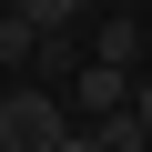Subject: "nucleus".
<instances>
[{"label": "nucleus", "instance_id": "1", "mask_svg": "<svg viewBox=\"0 0 152 152\" xmlns=\"http://www.w3.org/2000/svg\"><path fill=\"white\" fill-rule=\"evenodd\" d=\"M61 132H71V112L51 91H0V142L10 152H61Z\"/></svg>", "mask_w": 152, "mask_h": 152}, {"label": "nucleus", "instance_id": "2", "mask_svg": "<svg viewBox=\"0 0 152 152\" xmlns=\"http://www.w3.org/2000/svg\"><path fill=\"white\" fill-rule=\"evenodd\" d=\"M71 102H81V122L122 112V102H132V71H122V61H81V81H71Z\"/></svg>", "mask_w": 152, "mask_h": 152}, {"label": "nucleus", "instance_id": "3", "mask_svg": "<svg viewBox=\"0 0 152 152\" xmlns=\"http://www.w3.org/2000/svg\"><path fill=\"white\" fill-rule=\"evenodd\" d=\"M91 61H122V71H142V20H91Z\"/></svg>", "mask_w": 152, "mask_h": 152}, {"label": "nucleus", "instance_id": "4", "mask_svg": "<svg viewBox=\"0 0 152 152\" xmlns=\"http://www.w3.org/2000/svg\"><path fill=\"white\" fill-rule=\"evenodd\" d=\"M91 132H102V152H152V122H142L132 102H122V112H102Z\"/></svg>", "mask_w": 152, "mask_h": 152}, {"label": "nucleus", "instance_id": "5", "mask_svg": "<svg viewBox=\"0 0 152 152\" xmlns=\"http://www.w3.org/2000/svg\"><path fill=\"white\" fill-rule=\"evenodd\" d=\"M41 51V20H20V10H0V61H31Z\"/></svg>", "mask_w": 152, "mask_h": 152}, {"label": "nucleus", "instance_id": "6", "mask_svg": "<svg viewBox=\"0 0 152 152\" xmlns=\"http://www.w3.org/2000/svg\"><path fill=\"white\" fill-rule=\"evenodd\" d=\"M20 20H41V31H71V20H81V0H20Z\"/></svg>", "mask_w": 152, "mask_h": 152}, {"label": "nucleus", "instance_id": "7", "mask_svg": "<svg viewBox=\"0 0 152 152\" xmlns=\"http://www.w3.org/2000/svg\"><path fill=\"white\" fill-rule=\"evenodd\" d=\"M61 152H102V132H91V122H71V132H61Z\"/></svg>", "mask_w": 152, "mask_h": 152}, {"label": "nucleus", "instance_id": "8", "mask_svg": "<svg viewBox=\"0 0 152 152\" xmlns=\"http://www.w3.org/2000/svg\"><path fill=\"white\" fill-rule=\"evenodd\" d=\"M132 112H142V122H152V71H132Z\"/></svg>", "mask_w": 152, "mask_h": 152}, {"label": "nucleus", "instance_id": "9", "mask_svg": "<svg viewBox=\"0 0 152 152\" xmlns=\"http://www.w3.org/2000/svg\"><path fill=\"white\" fill-rule=\"evenodd\" d=\"M0 152H10V142H0Z\"/></svg>", "mask_w": 152, "mask_h": 152}]
</instances>
